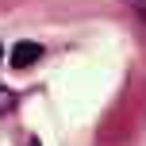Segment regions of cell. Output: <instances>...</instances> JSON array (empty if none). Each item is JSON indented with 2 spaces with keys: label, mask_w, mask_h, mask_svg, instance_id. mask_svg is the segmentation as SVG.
I'll use <instances>...</instances> for the list:
<instances>
[{
  "label": "cell",
  "mask_w": 146,
  "mask_h": 146,
  "mask_svg": "<svg viewBox=\"0 0 146 146\" xmlns=\"http://www.w3.org/2000/svg\"><path fill=\"white\" fill-rule=\"evenodd\" d=\"M0 58H4V46H0Z\"/></svg>",
  "instance_id": "3"
},
{
  "label": "cell",
  "mask_w": 146,
  "mask_h": 146,
  "mask_svg": "<svg viewBox=\"0 0 146 146\" xmlns=\"http://www.w3.org/2000/svg\"><path fill=\"white\" fill-rule=\"evenodd\" d=\"M27 146H42V142H38V139H31V142H27Z\"/></svg>",
  "instance_id": "2"
},
{
  "label": "cell",
  "mask_w": 146,
  "mask_h": 146,
  "mask_svg": "<svg viewBox=\"0 0 146 146\" xmlns=\"http://www.w3.org/2000/svg\"><path fill=\"white\" fill-rule=\"evenodd\" d=\"M38 58H42V46H38V42H15V50H12V66L15 69L35 66Z\"/></svg>",
  "instance_id": "1"
}]
</instances>
